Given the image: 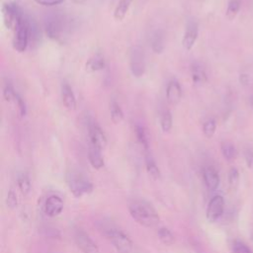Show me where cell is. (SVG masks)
Returning <instances> with one entry per match:
<instances>
[{
	"instance_id": "33",
	"label": "cell",
	"mask_w": 253,
	"mask_h": 253,
	"mask_svg": "<svg viewBox=\"0 0 253 253\" xmlns=\"http://www.w3.org/2000/svg\"><path fill=\"white\" fill-rule=\"evenodd\" d=\"M6 204L10 209H15L17 208L18 205V199H17V195L15 194V192L13 190H10L8 192L7 195V199H6Z\"/></svg>"
},
{
	"instance_id": "7",
	"label": "cell",
	"mask_w": 253,
	"mask_h": 253,
	"mask_svg": "<svg viewBox=\"0 0 253 253\" xmlns=\"http://www.w3.org/2000/svg\"><path fill=\"white\" fill-rule=\"evenodd\" d=\"M74 240L77 247L83 253H98L99 249L93 239L81 228H76L74 231Z\"/></svg>"
},
{
	"instance_id": "6",
	"label": "cell",
	"mask_w": 253,
	"mask_h": 253,
	"mask_svg": "<svg viewBox=\"0 0 253 253\" xmlns=\"http://www.w3.org/2000/svg\"><path fill=\"white\" fill-rule=\"evenodd\" d=\"M129 68L134 77H141L145 72L144 53L140 46L135 45L129 54Z\"/></svg>"
},
{
	"instance_id": "34",
	"label": "cell",
	"mask_w": 253,
	"mask_h": 253,
	"mask_svg": "<svg viewBox=\"0 0 253 253\" xmlns=\"http://www.w3.org/2000/svg\"><path fill=\"white\" fill-rule=\"evenodd\" d=\"M233 253H252V252L243 242L236 240L233 243Z\"/></svg>"
},
{
	"instance_id": "22",
	"label": "cell",
	"mask_w": 253,
	"mask_h": 253,
	"mask_svg": "<svg viewBox=\"0 0 253 253\" xmlns=\"http://www.w3.org/2000/svg\"><path fill=\"white\" fill-rule=\"evenodd\" d=\"M145 166H146V171L149 174V176L154 179L157 180L160 178V171L159 168L157 167L155 161L153 160V158L151 157V155H149L148 153L145 156Z\"/></svg>"
},
{
	"instance_id": "11",
	"label": "cell",
	"mask_w": 253,
	"mask_h": 253,
	"mask_svg": "<svg viewBox=\"0 0 253 253\" xmlns=\"http://www.w3.org/2000/svg\"><path fill=\"white\" fill-rule=\"evenodd\" d=\"M63 206V201L59 196L51 195L45 200L43 210L45 214L52 217L58 215L62 211Z\"/></svg>"
},
{
	"instance_id": "21",
	"label": "cell",
	"mask_w": 253,
	"mask_h": 253,
	"mask_svg": "<svg viewBox=\"0 0 253 253\" xmlns=\"http://www.w3.org/2000/svg\"><path fill=\"white\" fill-rule=\"evenodd\" d=\"M131 1L132 0H120L119 1L118 5H117V7H116V9L114 11V18H115V20L122 21L126 17V13H127V11L129 9Z\"/></svg>"
},
{
	"instance_id": "31",
	"label": "cell",
	"mask_w": 253,
	"mask_h": 253,
	"mask_svg": "<svg viewBox=\"0 0 253 253\" xmlns=\"http://www.w3.org/2000/svg\"><path fill=\"white\" fill-rule=\"evenodd\" d=\"M239 181V173L236 168H231L228 173V182L231 188H235Z\"/></svg>"
},
{
	"instance_id": "12",
	"label": "cell",
	"mask_w": 253,
	"mask_h": 253,
	"mask_svg": "<svg viewBox=\"0 0 253 253\" xmlns=\"http://www.w3.org/2000/svg\"><path fill=\"white\" fill-rule=\"evenodd\" d=\"M198 26L195 22H189L182 40V45L186 50H191L198 39Z\"/></svg>"
},
{
	"instance_id": "37",
	"label": "cell",
	"mask_w": 253,
	"mask_h": 253,
	"mask_svg": "<svg viewBox=\"0 0 253 253\" xmlns=\"http://www.w3.org/2000/svg\"><path fill=\"white\" fill-rule=\"evenodd\" d=\"M239 82L243 86L248 85V83H249V76L246 73H241L239 75Z\"/></svg>"
},
{
	"instance_id": "9",
	"label": "cell",
	"mask_w": 253,
	"mask_h": 253,
	"mask_svg": "<svg viewBox=\"0 0 253 253\" xmlns=\"http://www.w3.org/2000/svg\"><path fill=\"white\" fill-rule=\"evenodd\" d=\"M224 210V200L221 196L216 195L210 201L208 208H207V219L210 222L216 221L221 214L223 213Z\"/></svg>"
},
{
	"instance_id": "29",
	"label": "cell",
	"mask_w": 253,
	"mask_h": 253,
	"mask_svg": "<svg viewBox=\"0 0 253 253\" xmlns=\"http://www.w3.org/2000/svg\"><path fill=\"white\" fill-rule=\"evenodd\" d=\"M215 129H216V123L213 119L208 120L203 125V132L205 136L208 138H211L214 134Z\"/></svg>"
},
{
	"instance_id": "8",
	"label": "cell",
	"mask_w": 253,
	"mask_h": 253,
	"mask_svg": "<svg viewBox=\"0 0 253 253\" xmlns=\"http://www.w3.org/2000/svg\"><path fill=\"white\" fill-rule=\"evenodd\" d=\"M63 20L59 16H51L45 20L44 30L46 36L51 39L58 41L62 37L63 33Z\"/></svg>"
},
{
	"instance_id": "39",
	"label": "cell",
	"mask_w": 253,
	"mask_h": 253,
	"mask_svg": "<svg viewBox=\"0 0 253 253\" xmlns=\"http://www.w3.org/2000/svg\"><path fill=\"white\" fill-rule=\"evenodd\" d=\"M73 3H75V4H83L86 0H71Z\"/></svg>"
},
{
	"instance_id": "27",
	"label": "cell",
	"mask_w": 253,
	"mask_h": 253,
	"mask_svg": "<svg viewBox=\"0 0 253 253\" xmlns=\"http://www.w3.org/2000/svg\"><path fill=\"white\" fill-rule=\"evenodd\" d=\"M240 9V1L239 0H230L227 4V8H226V18L228 20H233L236 15L238 14Z\"/></svg>"
},
{
	"instance_id": "26",
	"label": "cell",
	"mask_w": 253,
	"mask_h": 253,
	"mask_svg": "<svg viewBox=\"0 0 253 253\" xmlns=\"http://www.w3.org/2000/svg\"><path fill=\"white\" fill-rule=\"evenodd\" d=\"M18 187L23 195H28L31 192V181L27 174L23 173L18 177Z\"/></svg>"
},
{
	"instance_id": "4",
	"label": "cell",
	"mask_w": 253,
	"mask_h": 253,
	"mask_svg": "<svg viewBox=\"0 0 253 253\" xmlns=\"http://www.w3.org/2000/svg\"><path fill=\"white\" fill-rule=\"evenodd\" d=\"M30 41V32H29V19L25 16L18 23L15 28V36L13 38V47L19 51L23 52L27 49Z\"/></svg>"
},
{
	"instance_id": "18",
	"label": "cell",
	"mask_w": 253,
	"mask_h": 253,
	"mask_svg": "<svg viewBox=\"0 0 253 253\" xmlns=\"http://www.w3.org/2000/svg\"><path fill=\"white\" fill-rule=\"evenodd\" d=\"M151 48L155 53H161L164 50V34L161 30H157L151 37Z\"/></svg>"
},
{
	"instance_id": "17",
	"label": "cell",
	"mask_w": 253,
	"mask_h": 253,
	"mask_svg": "<svg viewBox=\"0 0 253 253\" xmlns=\"http://www.w3.org/2000/svg\"><path fill=\"white\" fill-rule=\"evenodd\" d=\"M102 150L90 145L88 150V159L91 166L95 169H101L104 166V158L101 153Z\"/></svg>"
},
{
	"instance_id": "16",
	"label": "cell",
	"mask_w": 253,
	"mask_h": 253,
	"mask_svg": "<svg viewBox=\"0 0 253 253\" xmlns=\"http://www.w3.org/2000/svg\"><path fill=\"white\" fill-rule=\"evenodd\" d=\"M105 66H106L105 58L100 53H97L92 57H90L85 64V68L88 72H96V71L102 70L105 68Z\"/></svg>"
},
{
	"instance_id": "5",
	"label": "cell",
	"mask_w": 253,
	"mask_h": 253,
	"mask_svg": "<svg viewBox=\"0 0 253 253\" xmlns=\"http://www.w3.org/2000/svg\"><path fill=\"white\" fill-rule=\"evenodd\" d=\"M21 8L16 3H5L2 6V17L5 27L9 30H15L18 23L23 19Z\"/></svg>"
},
{
	"instance_id": "13",
	"label": "cell",
	"mask_w": 253,
	"mask_h": 253,
	"mask_svg": "<svg viewBox=\"0 0 253 253\" xmlns=\"http://www.w3.org/2000/svg\"><path fill=\"white\" fill-rule=\"evenodd\" d=\"M182 98V88L178 81L170 80L166 86V99L170 105H177Z\"/></svg>"
},
{
	"instance_id": "15",
	"label": "cell",
	"mask_w": 253,
	"mask_h": 253,
	"mask_svg": "<svg viewBox=\"0 0 253 253\" xmlns=\"http://www.w3.org/2000/svg\"><path fill=\"white\" fill-rule=\"evenodd\" d=\"M61 100L66 109L74 110L76 108V99L74 93L66 82L61 84Z\"/></svg>"
},
{
	"instance_id": "1",
	"label": "cell",
	"mask_w": 253,
	"mask_h": 253,
	"mask_svg": "<svg viewBox=\"0 0 253 253\" xmlns=\"http://www.w3.org/2000/svg\"><path fill=\"white\" fill-rule=\"evenodd\" d=\"M131 217L145 227H154L159 223V215L153 206L144 200H135L128 207Z\"/></svg>"
},
{
	"instance_id": "30",
	"label": "cell",
	"mask_w": 253,
	"mask_h": 253,
	"mask_svg": "<svg viewBox=\"0 0 253 253\" xmlns=\"http://www.w3.org/2000/svg\"><path fill=\"white\" fill-rule=\"evenodd\" d=\"M18 93L14 90L13 86L11 84H7L5 87H4V90H3V97L5 99L6 102L8 103H13L15 102V99L17 97Z\"/></svg>"
},
{
	"instance_id": "3",
	"label": "cell",
	"mask_w": 253,
	"mask_h": 253,
	"mask_svg": "<svg viewBox=\"0 0 253 253\" xmlns=\"http://www.w3.org/2000/svg\"><path fill=\"white\" fill-rule=\"evenodd\" d=\"M105 234L114 247L121 253H130L132 250V241L124 231L117 227H107Z\"/></svg>"
},
{
	"instance_id": "19",
	"label": "cell",
	"mask_w": 253,
	"mask_h": 253,
	"mask_svg": "<svg viewBox=\"0 0 253 253\" xmlns=\"http://www.w3.org/2000/svg\"><path fill=\"white\" fill-rule=\"evenodd\" d=\"M220 150L222 156L227 161H233L237 156V150L234 144L229 141H222L220 144Z\"/></svg>"
},
{
	"instance_id": "35",
	"label": "cell",
	"mask_w": 253,
	"mask_h": 253,
	"mask_svg": "<svg viewBox=\"0 0 253 253\" xmlns=\"http://www.w3.org/2000/svg\"><path fill=\"white\" fill-rule=\"evenodd\" d=\"M244 158H245V162L248 168L253 169V151L250 149L245 150L244 152Z\"/></svg>"
},
{
	"instance_id": "14",
	"label": "cell",
	"mask_w": 253,
	"mask_h": 253,
	"mask_svg": "<svg viewBox=\"0 0 253 253\" xmlns=\"http://www.w3.org/2000/svg\"><path fill=\"white\" fill-rule=\"evenodd\" d=\"M203 177L204 182L210 191H214L217 189L219 185V175L213 167H206L203 171Z\"/></svg>"
},
{
	"instance_id": "32",
	"label": "cell",
	"mask_w": 253,
	"mask_h": 253,
	"mask_svg": "<svg viewBox=\"0 0 253 253\" xmlns=\"http://www.w3.org/2000/svg\"><path fill=\"white\" fill-rule=\"evenodd\" d=\"M14 105H16V107L18 108V112H19L20 116L24 117L27 114V107H26L25 101L22 99V97L19 94L17 95V97L15 99Z\"/></svg>"
},
{
	"instance_id": "10",
	"label": "cell",
	"mask_w": 253,
	"mask_h": 253,
	"mask_svg": "<svg viewBox=\"0 0 253 253\" xmlns=\"http://www.w3.org/2000/svg\"><path fill=\"white\" fill-rule=\"evenodd\" d=\"M89 139H90V144L100 150L105 149L107 146V137L103 129L97 126L96 124H91L89 126Z\"/></svg>"
},
{
	"instance_id": "23",
	"label": "cell",
	"mask_w": 253,
	"mask_h": 253,
	"mask_svg": "<svg viewBox=\"0 0 253 253\" xmlns=\"http://www.w3.org/2000/svg\"><path fill=\"white\" fill-rule=\"evenodd\" d=\"M110 114L111 120L114 124H120L124 119V113L120 107V105L116 101H112L110 103Z\"/></svg>"
},
{
	"instance_id": "24",
	"label": "cell",
	"mask_w": 253,
	"mask_h": 253,
	"mask_svg": "<svg viewBox=\"0 0 253 253\" xmlns=\"http://www.w3.org/2000/svg\"><path fill=\"white\" fill-rule=\"evenodd\" d=\"M157 235L159 240L167 246H170L175 242L174 234L167 227H160L157 231Z\"/></svg>"
},
{
	"instance_id": "28",
	"label": "cell",
	"mask_w": 253,
	"mask_h": 253,
	"mask_svg": "<svg viewBox=\"0 0 253 253\" xmlns=\"http://www.w3.org/2000/svg\"><path fill=\"white\" fill-rule=\"evenodd\" d=\"M160 126L164 132L170 131L172 128V115L169 110H165L160 118Z\"/></svg>"
},
{
	"instance_id": "38",
	"label": "cell",
	"mask_w": 253,
	"mask_h": 253,
	"mask_svg": "<svg viewBox=\"0 0 253 253\" xmlns=\"http://www.w3.org/2000/svg\"><path fill=\"white\" fill-rule=\"evenodd\" d=\"M248 99H249V100H248V102H249V106H250L251 108H253V95H250Z\"/></svg>"
},
{
	"instance_id": "40",
	"label": "cell",
	"mask_w": 253,
	"mask_h": 253,
	"mask_svg": "<svg viewBox=\"0 0 253 253\" xmlns=\"http://www.w3.org/2000/svg\"><path fill=\"white\" fill-rule=\"evenodd\" d=\"M199 2H204V1H206V0H198Z\"/></svg>"
},
{
	"instance_id": "25",
	"label": "cell",
	"mask_w": 253,
	"mask_h": 253,
	"mask_svg": "<svg viewBox=\"0 0 253 253\" xmlns=\"http://www.w3.org/2000/svg\"><path fill=\"white\" fill-rule=\"evenodd\" d=\"M134 133H135L138 143L147 151L148 150V138H147V133H146L145 128L142 126L137 125L134 127Z\"/></svg>"
},
{
	"instance_id": "20",
	"label": "cell",
	"mask_w": 253,
	"mask_h": 253,
	"mask_svg": "<svg viewBox=\"0 0 253 253\" xmlns=\"http://www.w3.org/2000/svg\"><path fill=\"white\" fill-rule=\"evenodd\" d=\"M191 76H192V80L195 84H203V83H206L208 80L206 71L199 64H194L192 66Z\"/></svg>"
},
{
	"instance_id": "2",
	"label": "cell",
	"mask_w": 253,
	"mask_h": 253,
	"mask_svg": "<svg viewBox=\"0 0 253 253\" xmlns=\"http://www.w3.org/2000/svg\"><path fill=\"white\" fill-rule=\"evenodd\" d=\"M66 183L70 192L77 198L89 194L93 190L92 183L81 173L71 171L66 175Z\"/></svg>"
},
{
	"instance_id": "36",
	"label": "cell",
	"mask_w": 253,
	"mask_h": 253,
	"mask_svg": "<svg viewBox=\"0 0 253 253\" xmlns=\"http://www.w3.org/2000/svg\"><path fill=\"white\" fill-rule=\"evenodd\" d=\"M34 1L42 6H54L63 2V0H34Z\"/></svg>"
}]
</instances>
